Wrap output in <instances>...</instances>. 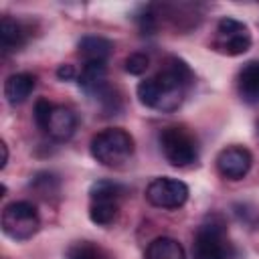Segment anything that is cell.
I'll list each match as a JSON object with an SVG mask.
<instances>
[{
	"label": "cell",
	"instance_id": "6da1fadb",
	"mask_svg": "<svg viewBox=\"0 0 259 259\" xmlns=\"http://www.w3.org/2000/svg\"><path fill=\"white\" fill-rule=\"evenodd\" d=\"M190 83H192L190 67L178 57H168L162 69L154 77L138 83L136 93L140 103L146 107L158 111H174L180 107L184 99V89Z\"/></svg>",
	"mask_w": 259,
	"mask_h": 259
},
{
	"label": "cell",
	"instance_id": "7a4b0ae2",
	"mask_svg": "<svg viewBox=\"0 0 259 259\" xmlns=\"http://www.w3.org/2000/svg\"><path fill=\"white\" fill-rule=\"evenodd\" d=\"M91 156L109 168L125 164L134 154V138L121 127H107L97 132L89 144Z\"/></svg>",
	"mask_w": 259,
	"mask_h": 259
},
{
	"label": "cell",
	"instance_id": "3957f363",
	"mask_svg": "<svg viewBox=\"0 0 259 259\" xmlns=\"http://www.w3.org/2000/svg\"><path fill=\"white\" fill-rule=\"evenodd\" d=\"M233 245L229 243L227 227L221 217H208L194 233L192 259H231Z\"/></svg>",
	"mask_w": 259,
	"mask_h": 259
},
{
	"label": "cell",
	"instance_id": "277c9868",
	"mask_svg": "<svg viewBox=\"0 0 259 259\" xmlns=\"http://www.w3.org/2000/svg\"><path fill=\"white\" fill-rule=\"evenodd\" d=\"M160 148L164 158L178 168L190 166L198 160L196 136L184 125H168L160 132Z\"/></svg>",
	"mask_w": 259,
	"mask_h": 259
},
{
	"label": "cell",
	"instance_id": "5b68a950",
	"mask_svg": "<svg viewBox=\"0 0 259 259\" xmlns=\"http://www.w3.org/2000/svg\"><path fill=\"white\" fill-rule=\"evenodd\" d=\"M123 186L111 180H97L89 188V219L99 227H109L119 212Z\"/></svg>",
	"mask_w": 259,
	"mask_h": 259
},
{
	"label": "cell",
	"instance_id": "8992f818",
	"mask_svg": "<svg viewBox=\"0 0 259 259\" xmlns=\"http://www.w3.org/2000/svg\"><path fill=\"white\" fill-rule=\"evenodd\" d=\"M40 229V217L34 204L14 200L2 210V231L14 241H28Z\"/></svg>",
	"mask_w": 259,
	"mask_h": 259
},
{
	"label": "cell",
	"instance_id": "52a82bcc",
	"mask_svg": "<svg viewBox=\"0 0 259 259\" xmlns=\"http://www.w3.org/2000/svg\"><path fill=\"white\" fill-rule=\"evenodd\" d=\"M251 47L249 26L233 16H223L217 24V32L212 38V49L227 57H237L247 53Z\"/></svg>",
	"mask_w": 259,
	"mask_h": 259
},
{
	"label": "cell",
	"instance_id": "ba28073f",
	"mask_svg": "<svg viewBox=\"0 0 259 259\" xmlns=\"http://www.w3.org/2000/svg\"><path fill=\"white\" fill-rule=\"evenodd\" d=\"M188 186L172 176H158L146 186V200L158 208H180L188 200Z\"/></svg>",
	"mask_w": 259,
	"mask_h": 259
},
{
	"label": "cell",
	"instance_id": "9c48e42d",
	"mask_svg": "<svg viewBox=\"0 0 259 259\" xmlns=\"http://www.w3.org/2000/svg\"><path fill=\"white\" fill-rule=\"evenodd\" d=\"M253 156L243 146H227L217 156V170L227 180H241L251 170Z\"/></svg>",
	"mask_w": 259,
	"mask_h": 259
},
{
	"label": "cell",
	"instance_id": "30bf717a",
	"mask_svg": "<svg viewBox=\"0 0 259 259\" xmlns=\"http://www.w3.org/2000/svg\"><path fill=\"white\" fill-rule=\"evenodd\" d=\"M77 130V115L67 105H53V111L49 115V121L45 125V134H49L57 142L69 140Z\"/></svg>",
	"mask_w": 259,
	"mask_h": 259
},
{
	"label": "cell",
	"instance_id": "8fae6325",
	"mask_svg": "<svg viewBox=\"0 0 259 259\" xmlns=\"http://www.w3.org/2000/svg\"><path fill=\"white\" fill-rule=\"evenodd\" d=\"M237 89L243 101L259 103V61H249L237 75Z\"/></svg>",
	"mask_w": 259,
	"mask_h": 259
},
{
	"label": "cell",
	"instance_id": "7c38bea8",
	"mask_svg": "<svg viewBox=\"0 0 259 259\" xmlns=\"http://www.w3.org/2000/svg\"><path fill=\"white\" fill-rule=\"evenodd\" d=\"M34 85H36L34 75H30V73H14L4 81V97L12 105L22 103L32 93Z\"/></svg>",
	"mask_w": 259,
	"mask_h": 259
},
{
	"label": "cell",
	"instance_id": "4fadbf2b",
	"mask_svg": "<svg viewBox=\"0 0 259 259\" xmlns=\"http://www.w3.org/2000/svg\"><path fill=\"white\" fill-rule=\"evenodd\" d=\"M0 40H2V51L6 55L16 53L26 42V28L10 16H2V20H0Z\"/></svg>",
	"mask_w": 259,
	"mask_h": 259
},
{
	"label": "cell",
	"instance_id": "5bb4252c",
	"mask_svg": "<svg viewBox=\"0 0 259 259\" xmlns=\"http://www.w3.org/2000/svg\"><path fill=\"white\" fill-rule=\"evenodd\" d=\"M113 53V42L103 38V36H97V34H89V36H83L79 40V55L87 61H107V57Z\"/></svg>",
	"mask_w": 259,
	"mask_h": 259
},
{
	"label": "cell",
	"instance_id": "9a60e30c",
	"mask_svg": "<svg viewBox=\"0 0 259 259\" xmlns=\"http://www.w3.org/2000/svg\"><path fill=\"white\" fill-rule=\"evenodd\" d=\"M144 259H186L184 247L172 237L154 239L144 253Z\"/></svg>",
	"mask_w": 259,
	"mask_h": 259
},
{
	"label": "cell",
	"instance_id": "2e32d148",
	"mask_svg": "<svg viewBox=\"0 0 259 259\" xmlns=\"http://www.w3.org/2000/svg\"><path fill=\"white\" fill-rule=\"evenodd\" d=\"M105 77H107V67L103 61H87L81 69L79 75V85L85 91H101L105 87Z\"/></svg>",
	"mask_w": 259,
	"mask_h": 259
},
{
	"label": "cell",
	"instance_id": "e0dca14e",
	"mask_svg": "<svg viewBox=\"0 0 259 259\" xmlns=\"http://www.w3.org/2000/svg\"><path fill=\"white\" fill-rule=\"evenodd\" d=\"M67 259H107V255L91 241H77L67 249Z\"/></svg>",
	"mask_w": 259,
	"mask_h": 259
},
{
	"label": "cell",
	"instance_id": "ac0fdd59",
	"mask_svg": "<svg viewBox=\"0 0 259 259\" xmlns=\"http://www.w3.org/2000/svg\"><path fill=\"white\" fill-rule=\"evenodd\" d=\"M125 71L130 73V75H142V73H146V69L150 67V59H148V55H144V53H132L127 59H125Z\"/></svg>",
	"mask_w": 259,
	"mask_h": 259
},
{
	"label": "cell",
	"instance_id": "d6986e66",
	"mask_svg": "<svg viewBox=\"0 0 259 259\" xmlns=\"http://www.w3.org/2000/svg\"><path fill=\"white\" fill-rule=\"evenodd\" d=\"M51 111H53V103H51L49 99L42 97V99H38V101L34 103V121H36V125H38L40 130H45Z\"/></svg>",
	"mask_w": 259,
	"mask_h": 259
},
{
	"label": "cell",
	"instance_id": "ffe728a7",
	"mask_svg": "<svg viewBox=\"0 0 259 259\" xmlns=\"http://www.w3.org/2000/svg\"><path fill=\"white\" fill-rule=\"evenodd\" d=\"M57 77H59L61 81H71V79H75V67L69 65V63L59 65V69H57Z\"/></svg>",
	"mask_w": 259,
	"mask_h": 259
},
{
	"label": "cell",
	"instance_id": "44dd1931",
	"mask_svg": "<svg viewBox=\"0 0 259 259\" xmlns=\"http://www.w3.org/2000/svg\"><path fill=\"white\" fill-rule=\"evenodd\" d=\"M0 148H2V162H0V168H4L6 162H8V146H6V142H2Z\"/></svg>",
	"mask_w": 259,
	"mask_h": 259
}]
</instances>
